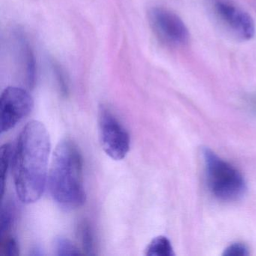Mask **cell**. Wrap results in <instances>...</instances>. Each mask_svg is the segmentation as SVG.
<instances>
[{"instance_id": "6da1fadb", "label": "cell", "mask_w": 256, "mask_h": 256, "mask_svg": "<svg viewBox=\"0 0 256 256\" xmlns=\"http://www.w3.org/2000/svg\"><path fill=\"white\" fill-rule=\"evenodd\" d=\"M52 143L44 124L29 122L22 130L13 158L14 185L23 203L38 202L46 190Z\"/></svg>"}, {"instance_id": "7a4b0ae2", "label": "cell", "mask_w": 256, "mask_h": 256, "mask_svg": "<svg viewBox=\"0 0 256 256\" xmlns=\"http://www.w3.org/2000/svg\"><path fill=\"white\" fill-rule=\"evenodd\" d=\"M49 188L54 200L66 209H76L86 200L84 184L83 158L70 139L60 142L49 173Z\"/></svg>"}, {"instance_id": "3957f363", "label": "cell", "mask_w": 256, "mask_h": 256, "mask_svg": "<svg viewBox=\"0 0 256 256\" xmlns=\"http://www.w3.org/2000/svg\"><path fill=\"white\" fill-rule=\"evenodd\" d=\"M210 191L223 202H236L244 197L246 186L240 172L208 148L203 150Z\"/></svg>"}, {"instance_id": "277c9868", "label": "cell", "mask_w": 256, "mask_h": 256, "mask_svg": "<svg viewBox=\"0 0 256 256\" xmlns=\"http://www.w3.org/2000/svg\"><path fill=\"white\" fill-rule=\"evenodd\" d=\"M208 8L216 24L238 41H250L256 34L252 18L230 0H208Z\"/></svg>"}, {"instance_id": "5b68a950", "label": "cell", "mask_w": 256, "mask_h": 256, "mask_svg": "<svg viewBox=\"0 0 256 256\" xmlns=\"http://www.w3.org/2000/svg\"><path fill=\"white\" fill-rule=\"evenodd\" d=\"M98 130L106 154L115 161L125 158L131 148L130 134L112 110L104 106L98 112Z\"/></svg>"}, {"instance_id": "8992f818", "label": "cell", "mask_w": 256, "mask_h": 256, "mask_svg": "<svg viewBox=\"0 0 256 256\" xmlns=\"http://www.w3.org/2000/svg\"><path fill=\"white\" fill-rule=\"evenodd\" d=\"M34 108V98L28 91L18 88H7L0 100L1 134L14 128L32 113Z\"/></svg>"}, {"instance_id": "52a82bcc", "label": "cell", "mask_w": 256, "mask_h": 256, "mask_svg": "<svg viewBox=\"0 0 256 256\" xmlns=\"http://www.w3.org/2000/svg\"><path fill=\"white\" fill-rule=\"evenodd\" d=\"M150 23L162 42L172 47L184 46L188 42L190 32L180 18L170 10L154 8L150 11Z\"/></svg>"}, {"instance_id": "ba28073f", "label": "cell", "mask_w": 256, "mask_h": 256, "mask_svg": "<svg viewBox=\"0 0 256 256\" xmlns=\"http://www.w3.org/2000/svg\"><path fill=\"white\" fill-rule=\"evenodd\" d=\"M16 220V206L13 202L8 200L2 204L0 214V238L2 239L12 228Z\"/></svg>"}, {"instance_id": "9c48e42d", "label": "cell", "mask_w": 256, "mask_h": 256, "mask_svg": "<svg viewBox=\"0 0 256 256\" xmlns=\"http://www.w3.org/2000/svg\"><path fill=\"white\" fill-rule=\"evenodd\" d=\"M145 254L148 256H174L173 247L166 236H160L151 241L146 248Z\"/></svg>"}, {"instance_id": "30bf717a", "label": "cell", "mask_w": 256, "mask_h": 256, "mask_svg": "<svg viewBox=\"0 0 256 256\" xmlns=\"http://www.w3.org/2000/svg\"><path fill=\"white\" fill-rule=\"evenodd\" d=\"M79 238L85 254L94 256L95 253V240L94 232L89 222L84 220L79 224Z\"/></svg>"}, {"instance_id": "8fae6325", "label": "cell", "mask_w": 256, "mask_h": 256, "mask_svg": "<svg viewBox=\"0 0 256 256\" xmlns=\"http://www.w3.org/2000/svg\"><path fill=\"white\" fill-rule=\"evenodd\" d=\"M11 157V146L8 144H6L0 149V192H1L2 199H4V192H5L6 182L8 168L10 167Z\"/></svg>"}, {"instance_id": "7c38bea8", "label": "cell", "mask_w": 256, "mask_h": 256, "mask_svg": "<svg viewBox=\"0 0 256 256\" xmlns=\"http://www.w3.org/2000/svg\"><path fill=\"white\" fill-rule=\"evenodd\" d=\"M24 53L26 61V80L28 86L32 89L35 86L36 79V68L35 58L29 44L24 41Z\"/></svg>"}, {"instance_id": "4fadbf2b", "label": "cell", "mask_w": 256, "mask_h": 256, "mask_svg": "<svg viewBox=\"0 0 256 256\" xmlns=\"http://www.w3.org/2000/svg\"><path fill=\"white\" fill-rule=\"evenodd\" d=\"M54 250L56 256H70L82 254L80 250L70 240L58 236L54 240Z\"/></svg>"}, {"instance_id": "5bb4252c", "label": "cell", "mask_w": 256, "mask_h": 256, "mask_svg": "<svg viewBox=\"0 0 256 256\" xmlns=\"http://www.w3.org/2000/svg\"><path fill=\"white\" fill-rule=\"evenodd\" d=\"M250 254L248 248L242 244H234L224 250V256H246Z\"/></svg>"}, {"instance_id": "9a60e30c", "label": "cell", "mask_w": 256, "mask_h": 256, "mask_svg": "<svg viewBox=\"0 0 256 256\" xmlns=\"http://www.w3.org/2000/svg\"><path fill=\"white\" fill-rule=\"evenodd\" d=\"M54 72L56 73V78H58L61 92H62V96H66L68 94V86L65 74H64L62 68L58 64H55L54 66Z\"/></svg>"}, {"instance_id": "2e32d148", "label": "cell", "mask_w": 256, "mask_h": 256, "mask_svg": "<svg viewBox=\"0 0 256 256\" xmlns=\"http://www.w3.org/2000/svg\"><path fill=\"white\" fill-rule=\"evenodd\" d=\"M6 254L8 256H19L18 244L14 238H11L7 241L6 245Z\"/></svg>"}, {"instance_id": "e0dca14e", "label": "cell", "mask_w": 256, "mask_h": 256, "mask_svg": "<svg viewBox=\"0 0 256 256\" xmlns=\"http://www.w3.org/2000/svg\"><path fill=\"white\" fill-rule=\"evenodd\" d=\"M247 104L253 112L256 113V96H252L246 100Z\"/></svg>"}, {"instance_id": "ac0fdd59", "label": "cell", "mask_w": 256, "mask_h": 256, "mask_svg": "<svg viewBox=\"0 0 256 256\" xmlns=\"http://www.w3.org/2000/svg\"><path fill=\"white\" fill-rule=\"evenodd\" d=\"M32 251H34V253H32V256H43L44 254L42 250L40 247H36Z\"/></svg>"}]
</instances>
